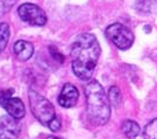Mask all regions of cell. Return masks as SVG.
Masks as SVG:
<instances>
[{
	"instance_id": "e0dca14e",
	"label": "cell",
	"mask_w": 157,
	"mask_h": 139,
	"mask_svg": "<svg viewBox=\"0 0 157 139\" xmlns=\"http://www.w3.org/2000/svg\"><path fill=\"white\" fill-rule=\"evenodd\" d=\"M48 139H61V138H57V137H50V138H48Z\"/></svg>"
},
{
	"instance_id": "30bf717a",
	"label": "cell",
	"mask_w": 157,
	"mask_h": 139,
	"mask_svg": "<svg viewBox=\"0 0 157 139\" xmlns=\"http://www.w3.org/2000/svg\"><path fill=\"white\" fill-rule=\"evenodd\" d=\"M135 8L141 14H152L157 12V0H137Z\"/></svg>"
},
{
	"instance_id": "9a60e30c",
	"label": "cell",
	"mask_w": 157,
	"mask_h": 139,
	"mask_svg": "<svg viewBox=\"0 0 157 139\" xmlns=\"http://www.w3.org/2000/svg\"><path fill=\"white\" fill-rule=\"evenodd\" d=\"M17 0H0V17L11 10Z\"/></svg>"
},
{
	"instance_id": "4fadbf2b",
	"label": "cell",
	"mask_w": 157,
	"mask_h": 139,
	"mask_svg": "<svg viewBox=\"0 0 157 139\" xmlns=\"http://www.w3.org/2000/svg\"><path fill=\"white\" fill-rule=\"evenodd\" d=\"M10 34H11L10 26L6 22L0 23V53L6 48L8 39H10Z\"/></svg>"
},
{
	"instance_id": "277c9868",
	"label": "cell",
	"mask_w": 157,
	"mask_h": 139,
	"mask_svg": "<svg viewBox=\"0 0 157 139\" xmlns=\"http://www.w3.org/2000/svg\"><path fill=\"white\" fill-rule=\"evenodd\" d=\"M106 36L119 49H129L134 43V34L122 23H112L106 28Z\"/></svg>"
},
{
	"instance_id": "2e32d148",
	"label": "cell",
	"mask_w": 157,
	"mask_h": 139,
	"mask_svg": "<svg viewBox=\"0 0 157 139\" xmlns=\"http://www.w3.org/2000/svg\"><path fill=\"white\" fill-rule=\"evenodd\" d=\"M49 53H50V55L52 56V59L56 60L57 62H59V63H63V62H64V56L58 51V49H57L56 47L50 46V47H49Z\"/></svg>"
},
{
	"instance_id": "9c48e42d",
	"label": "cell",
	"mask_w": 157,
	"mask_h": 139,
	"mask_svg": "<svg viewBox=\"0 0 157 139\" xmlns=\"http://www.w3.org/2000/svg\"><path fill=\"white\" fill-rule=\"evenodd\" d=\"M14 54L20 61H27L34 54V46L28 41L20 40L14 45Z\"/></svg>"
},
{
	"instance_id": "5bb4252c",
	"label": "cell",
	"mask_w": 157,
	"mask_h": 139,
	"mask_svg": "<svg viewBox=\"0 0 157 139\" xmlns=\"http://www.w3.org/2000/svg\"><path fill=\"white\" fill-rule=\"evenodd\" d=\"M144 139H157V118L152 119L146 125L143 130Z\"/></svg>"
},
{
	"instance_id": "7c38bea8",
	"label": "cell",
	"mask_w": 157,
	"mask_h": 139,
	"mask_svg": "<svg viewBox=\"0 0 157 139\" xmlns=\"http://www.w3.org/2000/svg\"><path fill=\"white\" fill-rule=\"evenodd\" d=\"M108 100L111 102V104L115 106V108H118L120 104H121V102H122V96H121V91L119 89L117 85H113L109 88V91H108Z\"/></svg>"
},
{
	"instance_id": "6da1fadb",
	"label": "cell",
	"mask_w": 157,
	"mask_h": 139,
	"mask_svg": "<svg viewBox=\"0 0 157 139\" xmlns=\"http://www.w3.org/2000/svg\"><path fill=\"white\" fill-rule=\"evenodd\" d=\"M100 56V45L93 34L83 33L77 36L71 47V64L75 75L82 81H89Z\"/></svg>"
},
{
	"instance_id": "8992f818",
	"label": "cell",
	"mask_w": 157,
	"mask_h": 139,
	"mask_svg": "<svg viewBox=\"0 0 157 139\" xmlns=\"http://www.w3.org/2000/svg\"><path fill=\"white\" fill-rule=\"evenodd\" d=\"M13 90H8L0 95V104L10 113V116L15 119H21L25 117L26 109L23 105L22 100L17 97H12Z\"/></svg>"
},
{
	"instance_id": "8fae6325",
	"label": "cell",
	"mask_w": 157,
	"mask_h": 139,
	"mask_svg": "<svg viewBox=\"0 0 157 139\" xmlns=\"http://www.w3.org/2000/svg\"><path fill=\"white\" fill-rule=\"evenodd\" d=\"M121 130H122V132L126 137H128V138H136L139 134H140V126H139V124L134 121H130V119H127V121H124L122 123V125H121Z\"/></svg>"
},
{
	"instance_id": "5b68a950",
	"label": "cell",
	"mask_w": 157,
	"mask_h": 139,
	"mask_svg": "<svg viewBox=\"0 0 157 139\" xmlns=\"http://www.w3.org/2000/svg\"><path fill=\"white\" fill-rule=\"evenodd\" d=\"M17 13L21 20L33 26H44L47 23V15L44 11L35 4H22L19 7Z\"/></svg>"
},
{
	"instance_id": "ba28073f",
	"label": "cell",
	"mask_w": 157,
	"mask_h": 139,
	"mask_svg": "<svg viewBox=\"0 0 157 139\" xmlns=\"http://www.w3.org/2000/svg\"><path fill=\"white\" fill-rule=\"evenodd\" d=\"M79 97L78 89L70 83L63 85L62 91L58 96V104L63 108H72L76 105Z\"/></svg>"
},
{
	"instance_id": "7a4b0ae2",
	"label": "cell",
	"mask_w": 157,
	"mask_h": 139,
	"mask_svg": "<svg viewBox=\"0 0 157 139\" xmlns=\"http://www.w3.org/2000/svg\"><path fill=\"white\" fill-rule=\"evenodd\" d=\"M86 112L91 123L105 125L111 117V105L105 90L98 81H91L85 87Z\"/></svg>"
},
{
	"instance_id": "52a82bcc",
	"label": "cell",
	"mask_w": 157,
	"mask_h": 139,
	"mask_svg": "<svg viewBox=\"0 0 157 139\" xmlns=\"http://www.w3.org/2000/svg\"><path fill=\"white\" fill-rule=\"evenodd\" d=\"M21 130L19 119L11 116L0 117V139H17L21 134Z\"/></svg>"
},
{
	"instance_id": "3957f363",
	"label": "cell",
	"mask_w": 157,
	"mask_h": 139,
	"mask_svg": "<svg viewBox=\"0 0 157 139\" xmlns=\"http://www.w3.org/2000/svg\"><path fill=\"white\" fill-rule=\"evenodd\" d=\"M28 98L34 117L51 131H58L61 129V119L56 116L55 108L50 102L34 90L29 91Z\"/></svg>"
}]
</instances>
